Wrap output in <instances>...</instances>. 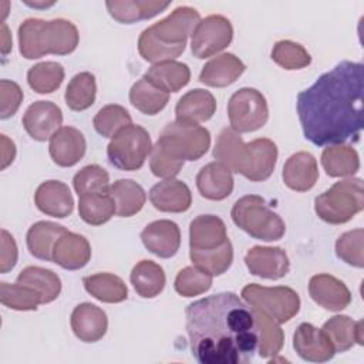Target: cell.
I'll use <instances>...</instances> for the list:
<instances>
[{
	"label": "cell",
	"instance_id": "1",
	"mask_svg": "<svg viewBox=\"0 0 364 364\" xmlns=\"http://www.w3.org/2000/svg\"><path fill=\"white\" fill-rule=\"evenodd\" d=\"M364 65L344 60L297 94L303 135L317 146L358 141L363 129Z\"/></svg>",
	"mask_w": 364,
	"mask_h": 364
},
{
	"label": "cell",
	"instance_id": "2",
	"mask_svg": "<svg viewBox=\"0 0 364 364\" xmlns=\"http://www.w3.org/2000/svg\"><path fill=\"white\" fill-rule=\"evenodd\" d=\"M186 331L192 355L200 364H242L259 346L255 313L237 294L223 291L186 306Z\"/></svg>",
	"mask_w": 364,
	"mask_h": 364
},
{
	"label": "cell",
	"instance_id": "3",
	"mask_svg": "<svg viewBox=\"0 0 364 364\" xmlns=\"http://www.w3.org/2000/svg\"><path fill=\"white\" fill-rule=\"evenodd\" d=\"M213 156L232 172L252 182L266 181L277 162V146L269 138H257L247 144L232 128H223L216 138Z\"/></svg>",
	"mask_w": 364,
	"mask_h": 364
},
{
	"label": "cell",
	"instance_id": "4",
	"mask_svg": "<svg viewBox=\"0 0 364 364\" xmlns=\"http://www.w3.org/2000/svg\"><path fill=\"white\" fill-rule=\"evenodd\" d=\"M200 16L189 6L176 7L169 16L146 27L138 38L139 55L152 64L171 61L179 57L186 47Z\"/></svg>",
	"mask_w": 364,
	"mask_h": 364
},
{
	"label": "cell",
	"instance_id": "5",
	"mask_svg": "<svg viewBox=\"0 0 364 364\" xmlns=\"http://www.w3.org/2000/svg\"><path fill=\"white\" fill-rule=\"evenodd\" d=\"M18 50L27 60L41 58L47 54H71L80 41L74 23L65 18L41 20L26 18L18 26Z\"/></svg>",
	"mask_w": 364,
	"mask_h": 364
},
{
	"label": "cell",
	"instance_id": "6",
	"mask_svg": "<svg viewBox=\"0 0 364 364\" xmlns=\"http://www.w3.org/2000/svg\"><path fill=\"white\" fill-rule=\"evenodd\" d=\"M233 223L253 239L274 242L284 236L286 225L259 195H246L237 199L230 210Z\"/></svg>",
	"mask_w": 364,
	"mask_h": 364
},
{
	"label": "cell",
	"instance_id": "7",
	"mask_svg": "<svg viewBox=\"0 0 364 364\" xmlns=\"http://www.w3.org/2000/svg\"><path fill=\"white\" fill-rule=\"evenodd\" d=\"M364 208V188L360 178H348L336 182L330 189L314 199L317 216L331 225L351 220Z\"/></svg>",
	"mask_w": 364,
	"mask_h": 364
},
{
	"label": "cell",
	"instance_id": "8",
	"mask_svg": "<svg viewBox=\"0 0 364 364\" xmlns=\"http://www.w3.org/2000/svg\"><path fill=\"white\" fill-rule=\"evenodd\" d=\"M152 151L148 131L136 124L119 129L107 146V156L112 166L121 171H138Z\"/></svg>",
	"mask_w": 364,
	"mask_h": 364
},
{
	"label": "cell",
	"instance_id": "9",
	"mask_svg": "<svg viewBox=\"0 0 364 364\" xmlns=\"http://www.w3.org/2000/svg\"><path fill=\"white\" fill-rule=\"evenodd\" d=\"M243 300L252 307L283 324L291 320L300 310V297L287 286H260L256 283L246 284L242 289Z\"/></svg>",
	"mask_w": 364,
	"mask_h": 364
},
{
	"label": "cell",
	"instance_id": "10",
	"mask_svg": "<svg viewBox=\"0 0 364 364\" xmlns=\"http://www.w3.org/2000/svg\"><path fill=\"white\" fill-rule=\"evenodd\" d=\"M228 117L230 128L237 134L260 129L269 119V107L264 95L256 88H239L229 98Z\"/></svg>",
	"mask_w": 364,
	"mask_h": 364
},
{
	"label": "cell",
	"instance_id": "11",
	"mask_svg": "<svg viewBox=\"0 0 364 364\" xmlns=\"http://www.w3.org/2000/svg\"><path fill=\"white\" fill-rule=\"evenodd\" d=\"M181 159L198 161L210 146V134L205 127L172 121L159 136Z\"/></svg>",
	"mask_w": 364,
	"mask_h": 364
},
{
	"label": "cell",
	"instance_id": "12",
	"mask_svg": "<svg viewBox=\"0 0 364 364\" xmlns=\"http://www.w3.org/2000/svg\"><path fill=\"white\" fill-rule=\"evenodd\" d=\"M191 51L202 60L225 50L233 38V27L229 18L220 14H210L200 20L191 34Z\"/></svg>",
	"mask_w": 364,
	"mask_h": 364
},
{
	"label": "cell",
	"instance_id": "13",
	"mask_svg": "<svg viewBox=\"0 0 364 364\" xmlns=\"http://www.w3.org/2000/svg\"><path fill=\"white\" fill-rule=\"evenodd\" d=\"M23 127L26 132L38 142L50 139L54 132L61 128V108L51 101H36L28 105L23 115Z\"/></svg>",
	"mask_w": 364,
	"mask_h": 364
},
{
	"label": "cell",
	"instance_id": "14",
	"mask_svg": "<svg viewBox=\"0 0 364 364\" xmlns=\"http://www.w3.org/2000/svg\"><path fill=\"white\" fill-rule=\"evenodd\" d=\"M245 264L250 274L262 279L277 280L289 273L290 262L282 247L253 246L245 256Z\"/></svg>",
	"mask_w": 364,
	"mask_h": 364
},
{
	"label": "cell",
	"instance_id": "15",
	"mask_svg": "<svg viewBox=\"0 0 364 364\" xmlns=\"http://www.w3.org/2000/svg\"><path fill=\"white\" fill-rule=\"evenodd\" d=\"M293 348L304 361L310 363H326L331 360L336 350L323 331L310 323H301L293 334Z\"/></svg>",
	"mask_w": 364,
	"mask_h": 364
},
{
	"label": "cell",
	"instance_id": "16",
	"mask_svg": "<svg viewBox=\"0 0 364 364\" xmlns=\"http://www.w3.org/2000/svg\"><path fill=\"white\" fill-rule=\"evenodd\" d=\"M141 240L152 255L169 259L175 256L181 246L179 226L168 219H159L148 223L141 232Z\"/></svg>",
	"mask_w": 364,
	"mask_h": 364
},
{
	"label": "cell",
	"instance_id": "17",
	"mask_svg": "<svg viewBox=\"0 0 364 364\" xmlns=\"http://www.w3.org/2000/svg\"><path fill=\"white\" fill-rule=\"evenodd\" d=\"M48 141L50 156L58 166H74L85 155V138L82 132L74 127H61Z\"/></svg>",
	"mask_w": 364,
	"mask_h": 364
},
{
	"label": "cell",
	"instance_id": "18",
	"mask_svg": "<svg viewBox=\"0 0 364 364\" xmlns=\"http://www.w3.org/2000/svg\"><path fill=\"white\" fill-rule=\"evenodd\" d=\"M309 294L314 303L330 311H341L351 301L348 287L341 280L327 273L314 274L310 279Z\"/></svg>",
	"mask_w": 364,
	"mask_h": 364
},
{
	"label": "cell",
	"instance_id": "19",
	"mask_svg": "<svg viewBox=\"0 0 364 364\" xmlns=\"http://www.w3.org/2000/svg\"><path fill=\"white\" fill-rule=\"evenodd\" d=\"M71 330L80 341H100L108 328L105 311L92 303H80L74 307L70 317Z\"/></svg>",
	"mask_w": 364,
	"mask_h": 364
},
{
	"label": "cell",
	"instance_id": "20",
	"mask_svg": "<svg viewBox=\"0 0 364 364\" xmlns=\"http://www.w3.org/2000/svg\"><path fill=\"white\" fill-rule=\"evenodd\" d=\"M34 203L44 215L58 219L70 216L74 209V199L70 188L64 182L55 179L38 185L34 193Z\"/></svg>",
	"mask_w": 364,
	"mask_h": 364
},
{
	"label": "cell",
	"instance_id": "21",
	"mask_svg": "<svg viewBox=\"0 0 364 364\" xmlns=\"http://www.w3.org/2000/svg\"><path fill=\"white\" fill-rule=\"evenodd\" d=\"M149 200L155 209L168 213L186 212L192 205V193L188 185L171 178L155 183L149 191Z\"/></svg>",
	"mask_w": 364,
	"mask_h": 364
},
{
	"label": "cell",
	"instance_id": "22",
	"mask_svg": "<svg viewBox=\"0 0 364 364\" xmlns=\"http://www.w3.org/2000/svg\"><path fill=\"white\" fill-rule=\"evenodd\" d=\"M282 178L284 185L291 191H310L318 179V166L316 158L306 151L290 155L284 162Z\"/></svg>",
	"mask_w": 364,
	"mask_h": 364
},
{
	"label": "cell",
	"instance_id": "23",
	"mask_svg": "<svg viewBox=\"0 0 364 364\" xmlns=\"http://www.w3.org/2000/svg\"><path fill=\"white\" fill-rule=\"evenodd\" d=\"M91 259L90 242L78 233L67 230L60 236L53 249V260L65 270H80Z\"/></svg>",
	"mask_w": 364,
	"mask_h": 364
},
{
	"label": "cell",
	"instance_id": "24",
	"mask_svg": "<svg viewBox=\"0 0 364 364\" xmlns=\"http://www.w3.org/2000/svg\"><path fill=\"white\" fill-rule=\"evenodd\" d=\"M215 112V97L203 88H195L188 91L178 100L175 107V121L182 124L198 125L200 122L209 121Z\"/></svg>",
	"mask_w": 364,
	"mask_h": 364
},
{
	"label": "cell",
	"instance_id": "25",
	"mask_svg": "<svg viewBox=\"0 0 364 364\" xmlns=\"http://www.w3.org/2000/svg\"><path fill=\"white\" fill-rule=\"evenodd\" d=\"M225 222L215 215H199L189 225V249L209 250L228 240Z\"/></svg>",
	"mask_w": 364,
	"mask_h": 364
},
{
	"label": "cell",
	"instance_id": "26",
	"mask_svg": "<svg viewBox=\"0 0 364 364\" xmlns=\"http://www.w3.org/2000/svg\"><path fill=\"white\" fill-rule=\"evenodd\" d=\"M233 182L232 171L218 161L202 166L196 175V188L209 200L226 199L233 191Z\"/></svg>",
	"mask_w": 364,
	"mask_h": 364
},
{
	"label": "cell",
	"instance_id": "27",
	"mask_svg": "<svg viewBox=\"0 0 364 364\" xmlns=\"http://www.w3.org/2000/svg\"><path fill=\"white\" fill-rule=\"evenodd\" d=\"M246 70L245 63L232 53H223L208 61L199 74V81L208 87L223 88L233 84Z\"/></svg>",
	"mask_w": 364,
	"mask_h": 364
},
{
	"label": "cell",
	"instance_id": "28",
	"mask_svg": "<svg viewBox=\"0 0 364 364\" xmlns=\"http://www.w3.org/2000/svg\"><path fill=\"white\" fill-rule=\"evenodd\" d=\"M65 232L67 229L58 223L47 220L36 222L30 226L26 235V243L30 255L40 260H53L54 245Z\"/></svg>",
	"mask_w": 364,
	"mask_h": 364
},
{
	"label": "cell",
	"instance_id": "29",
	"mask_svg": "<svg viewBox=\"0 0 364 364\" xmlns=\"http://www.w3.org/2000/svg\"><path fill=\"white\" fill-rule=\"evenodd\" d=\"M336 353H344L354 344L363 346V320L354 321L348 316H333L323 324Z\"/></svg>",
	"mask_w": 364,
	"mask_h": 364
},
{
	"label": "cell",
	"instance_id": "30",
	"mask_svg": "<svg viewBox=\"0 0 364 364\" xmlns=\"http://www.w3.org/2000/svg\"><path fill=\"white\" fill-rule=\"evenodd\" d=\"M169 1H148V0H122L107 1L109 16L122 24H132L141 20L151 18L169 7Z\"/></svg>",
	"mask_w": 364,
	"mask_h": 364
},
{
	"label": "cell",
	"instance_id": "31",
	"mask_svg": "<svg viewBox=\"0 0 364 364\" xmlns=\"http://www.w3.org/2000/svg\"><path fill=\"white\" fill-rule=\"evenodd\" d=\"M144 78L166 92H178L191 80V70L185 63L175 60L152 64Z\"/></svg>",
	"mask_w": 364,
	"mask_h": 364
},
{
	"label": "cell",
	"instance_id": "32",
	"mask_svg": "<svg viewBox=\"0 0 364 364\" xmlns=\"http://www.w3.org/2000/svg\"><path fill=\"white\" fill-rule=\"evenodd\" d=\"M321 166L331 178L353 176L360 169V156L350 145H330L321 152Z\"/></svg>",
	"mask_w": 364,
	"mask_h": 364
},
{
	"label": "cell",
	"instance_id": "33",
	"mask_svg": "<svg viewBox=\"0 0 364 364\" xmlns=\"http://www.w3.org/2000/svg\"><path fill=\"white\" fill-rule=\"evenodd\" d=\"M108 193L115 202V213L121 218L136 215L145 205L144 188L132 179H118L109 185Z\"/></svg>",
	"mask_w": 364,
	"mask_h": 364
},
{
	"label": "cell",
	"instance_id": "34",
	"mask_svg": "<svg viewBox=\"0 0 364 364\" xmlns=\"http://www.w3.org/2000/svg\"><path fill=\"white\" fill-rule=\"evenodd\" d=\"M129 280L138 296L144 299L156 297L166 283L164 269L154 260L138 262L131 270Z\"/></svg>",
	"mask_w": 364,
	"mask_h": 364
},
{
	"label": "cell",
	"instance_id": "35",
	"mask_svg": "<svg viewBox=\"0 0 364 364\" xmlns=\"http://www.w3.org/2000/svg\"><path fill=\"white\" fill-rule=\"evenodd\" d=\"M16 282L34 289L41 297V304L54 301L61 293V280L57 273L40 266L24 267Z\"/></svg>",
	"mask_w": 364,
	"mask_h": 364
},
{
	"label": "cell",
	"instance_id": "36",
	"mask_svg": "<svg viewBox=\"0 0 364 364\" xmlns=\"http://www.w3.org/2000/svg\"><path fill=\"white\" fill-rule=\"evenodd\" d=\"M88 294L102 303H121L128 297V287L124 280L112 273H95L82 279Z\"/></svg>",
	"mask_w": 364,
	"mask_h": 364
},
{
	"label": "cell",
	"instance_id": "37",
	"mask_svg": "<svg viewBox=\"0 0 364 364\" xmlns=\"http://www.w3.org/2000/svg\"><path fill=\"white\" fill-rule=\"evenodd\" d=\"M169 101V92L158 88L144 77L132 84L129 90V102L145 115L159 114Z\"/></svg>",
	"mask_w": 364,
	"mask_h": 364
},
{
	"label": "cell",
	"instance_id": "38",
	"mask_svg": "<svg viewBox=\"0 0 364 364\" xmlns=\"http://www.w3.org/2000/svg\"><path fill=\"white\" fill-rule=\"evenodd\" d=\"M78 215L91 225L107 223L115 215V202L109 193H85L78 196Z\"/></svg>",
	"mask_w": 364,
	"mask_h": 364
},
{
	"label": "cell",
	"instance_id": "39",
	"mask_svg": "<svg viewBox=\"0 0 364 364\" xmlns=\"http://www.w3.org/2000/svg\"><path fill=\"white\" fill-rule=\"evenodd\" d=\"M95 95H97V82H95L94 74L88 71H82L75 74L70 80L65 88L64 100L70 109L85 111L94 104Z\"/></svg>",
	"mask_w": 364,
	"mask_h": 364
},
{
	"label": "cell",
	"instance_id": "40",
	"mask_svg": "<svg viewBox=\"0 0 364 364\" xmlns=\"http://www.w3.org/2000/svg\"><path fill=\"white\" fill-rule=\"evenodd\" d=\"M189 257L193 266L212 274H223L233 262V246L228 239L222 246L209 250H189Z\"/></svg>",
	"mask_w": 364,
	"mask_h": 364
},
{
	"label": "cell",
	"instance_id": "41",
	"mask_svg": "<svg viewBox=\"0 0 364 364\" xmlns=\"http://www.w3.org/2000/svg\"><path fill=\"white\" fill-rule=\"evenodd\" d=\"M64 75V67L60 63L43 61L28 68L27 82L37 94H50L60 88Z\"/></svg>",
	"mask_w": 364,
	"mask_h": 364
},
{
	"label": "cell",
	"instance_id": "42",
	"mask_svg": "<svg viewBox=\"0 0 364 364\" xmlns=\"http://www.w3.org/2000/svg\"><path fill=\"white\" fill-rule=\"evenodd\" d=\"M256 317L257 330H259V355L263 358L274 357L283 347L284 333L280 328V324L270 318L267 314L252 309Z\"/></svg>",
	"mask_w": 364,
	"mask_h": 364
},
{
	"label": "cell",
	"instance_id": "43",
	"mask_svg": "<svg viewBox=\"0 0 364 364\" xmlns=\"http://www.w3.org/2000/svg\"><path fill=\"white\" fill-rule=\"evenodd\" d=\"M0 301L3 306L17 311H31L37 310L38 304H41V297L34 289L28 286L20 284L17 282L16 284L1 282Z\"/></svg>",
	"mask_w": 364,
	"mask_h": 364
},
{
	"label": "cell",
	"instance_id": "44",
	"mask_svg": "<svg viewBox=\"0 0 364 364\" xmlns=\"http://www.w3.org/2000/svg\"><path fill=\"white\" fill-rule=\"evenodd\" d=\"M149 155H151V159H149L151 172L155 176L164 178V179L175 178L181 172L185 164V161L181 159L161 138H158Z\"/></svg>",
	"mask_w": 364,
	"mask_h": 364
},
{
	"label": "cell",
	"instance_id": "45",
	"mask_svg": "<svg viewBox=\"0 0 364 364\" xmlns=\"http://www.w3.org/2000/svg\"><path fill=\"white\" fill-rule=\"evenodd\" d=\"M95 131L104 138H112L119 129L132 124L129 112L118 104L104 105L92 119Z\"/></svg>",
	"mask_w": 364,
	"mask_h": 364
},
{
	"label": "cell",
	"instance_id": "46",
	"mask_svg": "<svg viewBox=\"0 0 364 364\" xmlns=\"http://www.w3.org/2000/svg\"><path fill=\"white\" fill-rule=\"evenodd\" d=\"M73 186L78 196L85 193H108L109 175L100 165H87L74 175Z\"/></svg>",
	"mask_w": 364,
	"mask_h": 364
},
{
	"label": "cell",
	"instance_id": "47",
	"mask_svg": "<svg viewBox=\"0 0 364 364\" xmlns=\"http://www.w3.org/2000/svg\"><path fill=\"white\" fill-rule=\"evenodd\" d=\"M272 60L284 70H301L311 63L307 50L291 40H280L272 48Z\"/></svg>",
	"mask_w": 364,
	"mask_h": 364
},
{
	"label": "cell",
	"instance_id": "48",
	"mask_svg": "<svg viewBox=\"0 0 364 364\" xmlns=\"http://www.w3.org/2000/svg\"><path fill=\"white\" fill-rule=\"evenodd\" d=\"M213 276L196 266L183 267L175 277V290L182 297H193L208 291L212 287Z\"/></svg>",
	"mask_w": 364,
	"mask_h": 364
},
{
	"label": "cell",
	"instance_id": "49",
	"mask_svg": "<svg viewBox=\"0 0 364 364\" xmlns=\"http://www.w3.org/2000/svg\"><path fill=\"white\" fill-rule=\"evenodd\" d=\"M363 239L364 230L361 228L343 233L336 242L337 257L350 266L361 269L364 266Z\"/></svg>",
	"mask_w": 364,
	"mask_h": 364
},
{
	"label": "cell",
	"instance_id": "50",
	"mask_svg": "<svg viewBox=\"0 0 364 364\" xmlns=\"http://www.w3.org/2000/svg\"><path fill=\"white\" fill-rule=\"evenodd\" d=\"M23 91L20 85L10 80L0 81V118L7 119L13 117L23 102Z\"/></svg>",
	"mask_w": 364,
	"mask_h": 364
},
{
	"label": "cell",
	"instance_id": "51",
	"mask_svg": "<svg viewBox=\"0 0 364 364\" xmlns=\"http://www.w3.org/2000/svg\"><path fill=\"white\" fill-rule=\"evenodd\" d=\"M0 249V272L7 273L16 266L18 250L14 237L6 229H1Z\"/></svg>",
	"mask_w": 364,
	"mask_h": 364
},
{
	"label": "cell",
	"instance_id": "52",
	"mask_svg": "<svg viewBox=\"0 0 364 364\" xmlns=\"http://www.w3.org/2000/svg\"><path fill=\"white\" fill-rule=\"evenodd\" d=\"M1 144V169H6L16 158V145L4 134L0 135Z\"/></svg>",
	"mask_w": 364,
	"mask_h": 364
},
{
	"label": "cell",
	"instance_id": "53",
	"mask_svg": "<svg viewBox=\"0 0 364 364\" xmlns=\"http://www.w3.org/2000/svg\"><path fill=\"white\" fill-rule=\"evenodd\" d=\"M0 34H1V54L7 55L10 53V50H11V47H13V41H11L10 30H9L6 23H1Z\"/></svg>",
	"mask_w": 364,
	"mask_h": 364
},
{
	"label": "cell",
	"instance_id": "54",
	"mask_svg": "<svg viewBox=\"0 0 364 364\" xmlns=\"http://www.w3.org/2000/svg\"><path fill=\"white\" fill-rule=\"evenodd\" d=\"M24 3L30 7H34V9H47V7H51L54 4V1L46 3V1H27V0H24Z\"/></svg>",
	"mask_w": 364,
	"mask_h": 364
}]
</instances>
